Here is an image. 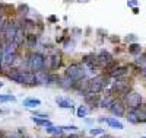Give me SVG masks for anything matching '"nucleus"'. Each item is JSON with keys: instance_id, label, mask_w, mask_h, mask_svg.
Wrapping results in <instances>:
<instances>
[{"instance_id": "nucleus-1", "label": "nucleus", "mask_w": 146, "mask_h": 138, "mask_svg": "<svg viewBox=\"0 0 146 138\" xmlns=\"http://www.w3.org/2000/svg\"><path fill=\"white\" fill-rule=\"evenodd\" d=\"M44 62H45V57L41 53L32 51V53L28 54V58H27V67H28V70H31L34 73H42V71H45L44 70Z\"/></svg>"}, {"instance_id": "nucleus-2", "label": "nucleus", "mask_w": 146, "mask_h": 138, "mask_svg": "<svg viewBox=\"0 0 146 138\" xmlns=\"http://www.w3.org/2000/svg\"><path fill=\"white\" fill-rule=\"evenodd\" d=\"M86 74H88V71H86V68H85V66L79 64V62H72V64L66 68V71H64V76L76 80V81L85 79Z\"/></svg>"}, {"instance_id": "nucleus-3", "label": "nucleus", "mask_w": 146, "mask_h": 138, "mask_svg": "<svg viewBox=\"0 0 146 138\" xmlns=\"http://www.w3.org/2000/svg\"><path fill=\"white\" fill-rule=\"evenodd\" d=\"M123 100H124V103H126V106L129 108V109H139V108H142L143 106V99H142V96H140V93H137V92H135V90H130L124 97H123Z\"/></svg>"}, {"instance_id": "nucleus-4", "label": "nucleus", "mask_w": 146, "mask_h": 138, "mask_svg": "<svg viewBox=\"0 0 146 138\" xmlns=\"http://www.w3.org/2000/svg\"><path fill=\"white\" fill-rule=\"evenodd\" d=\"M19 28H21V23H18L16 20H7L5 34H3V36H2V39H0V41L13 42V38H15V35L18 34Z\"/></svg>"}, {"instance_id": "nucleus-5", "label": "nucleus", "mask_w": 146, "mask_h": 138, "mask_svg": "<svg viewBox=\"0 0 146 138\" xmlns=\"http://www.w3.org/2000/svg\"><path fill=\"white\" fill-rule=\"evenodd\" d=\"M110 110H111V114L115 115V116H124V115H127L126 114V112H127V106H126L124 100L121 97H115L114 103L111 105Z\"/></svg>"}, {"instance_id": "nucleus-6", "label": "nucleus", "mask_w": 146, "mask_h": 138, "mask_svg": "<svg viewBox=\"0 0 146 138\" xmlns=\"http://www.w3.org/2000/svg\"><path fill=\"white\" fill-rule=\"evenodd\" d=\"M96 61H98V64H100V67H108L111 62L114 61V58H113V55L110 54L108 51H105V49H102V51H100L98 53V55H96Z\"/></svg>"}, {"instance_id": "nucleus-7", "label": "nucleus", "mask_w": 146, "mask_h": 138, "mask_svg": "<svg viewBox=\"0 0 146 138\" xmlns=\"http://www.w3.org/2000/svg\"><path fill=\"white\" fill-rule=\"evenodd\" d=\"M6 76L12 81H16L19 84H23V71L21 68H9V71L6 73Z\"/></svg>"}, {"instance_id": "nucleus-8", "label": "nucleus", "mask_w": 146, "mask_h": 138, "mask_svg": "<svg viewBox=\"0 0 146 138\" xmlns=\"http://www.w3.org/2000/svg\"><path fill=\"white\" fill-rule=\"evenodd\" d=\"M129 73V66H117L110 74H107V76H110L111 79H123L127 76Z\"/></svg>"}, {"instance_id": "nucleus-9", "label": "nucleus", "mask_w": 146, "mask_h": 138, "mask_svg": "<svg viewBox=\"0 0 146 138\" xmlns=\"http://www.w3.org/2000/svg\"><path fill=\"white\" fill-rule=\"evenodd\" d=\"M38 44V34H25V39H23V45L27 48H34Z\"/></svg>"}, {"instance_id": "nucleus-10", "label": "nucleus", "mask_w": 146, "mask_h": 138, "mask_svg": "<svg viewBox=\"0 0 146 138\" xmlns=\"http://www.w3.org/2000/svg\"><path fill=\"white\" fill-rule=\"evenodd\" d=\"M58 86L62 87V89H64V90H70V89H73V90H75L76 80H73V79H70V77L64 76L63 79H60V81H58Z\"/></svg>"}, {"instance_id": "nucleus-11", "label": "nucleus", "mask_w": 146, "mask_h": 138, "mask_svg": "<svg viewBox=\"0 0 146 138\" xmlns=\"http://www.w3.org/2000/svg\"><path fill=\"white\" fill-rule=\"evenodd\" d=\"M48 57H50V61H51V71L58 70V67L62 66V54H60V53H54V54L48 55Z\"/></svg>"}, {"instance_id": "nucleus-12", "label": "nucleus", "mask_w": 146, "mask_h": 138, "mask_svg": "<svg viewBox=\"0 0 146 138\" xmlns=\"http://www.w3.org/2000/svg\"><path fill=\"white\" fill-rule=\"evenodd\" d=\"M115 97H117L115 95H105V96L101 99L100 106H101V108H105V109H110V108H111V105L114 103Z\"/></svg>"}, {"instance_id": "nucleus-13", "label": "nucleus", "mask_w": 146, "mask_h": 138, "mask_svg": "<svg viewBox=\"0 0 146 138\" xmlns=\"http://www.w3.org/2000/svg\"><path fill=\"white\" fill-rule=\"evenodd\" d=\"M56 102L60 108H63V109H72L73 108V102L70 99L67 97H63V96H57L56 97Z\"/></svg>"}, {"instance_id": "nucleus-14", "label": "nucleus", "mask_w": 146, "mask_h": 138, "mask_svg": "<svg viewBox=\"0 0 146 138\" xmlns=\"http://www.w3.org/2000/svg\"><path fill=\"white\" fill-rule=\"evenodd\" d=\"M22 105L25 106V108L34 109V108H38V106L41 105V100H40V99H34V97H28V99H23Z\"/></svg>"}, {"instance_id": "nucleus-15", "label": "nucleus", "mask_w": 146, "mask_h": 138, "mask_svg": "<svg viewBox=\"0 0 146 138\" xmlns=\"http://www.w3.org/2000/svg\"><path fill=\"white\" fill-rule=\"evenodd\" d=\"M85 100H86V103L91 105L92 108L100 106V102H101L100 95H88V96H85Z\"/></svg>"}, {"instance_id": "nucleus-16", "label": "nucleus", "mask_w": 146, "mask_h": 138, "mask_svg": "<svg viewBox=\"0 0 146 138\" xmlns=\"http://www.w3.org/2000/svg\"><path fill=\"white\" fill-rule=\"evenodd\" d=\"M105 122H107L111 128H114V129H123V128H124V125L121 124L117 118H107Z\"/></svg>"}, {"instance_id": "nucleus-17", "label": "nucleus", "mask_w": 146, "mask_h": 138, "mask_svg": "<svg viewBox=\"0 0 146 138\" xmlns=\"http://www.w3.org/2000/svg\"><path fill=\"white\" fill-rule=\"evenodd\" d=\"M126 118H127V121H129L130 124H140L139 116H137V112H136L135 109H129V112H127Z\"/></svg>"}, {"instance_id": "nucleus-18", "label": "nucleus", "mask_w": 146, "mask_h": 138, "mask_svg": "<svg viewBox=\"0 0 146 138\" xmlns=\"http://www.w3.org/2000/svg\"><path fill=\"white\" fill-rule=\"evenodd\" d=\"M45 131H47V134H51V135H58V137H62V135H63V132H64V129H63L62 127H54V125H51V127L45 128Z\"/></svg>"}, {"instance_id": "nucleus-19", "label": "nucleus", "mask_w": 146, "mask_h": 138, "mask_svg": "<svg viewBox=\"0 0 146 138\" xmlns=\"http://www.w3.org/2000/svg\"><path fill=\"white\" fill-rule=\"evenodd\" d=\"M32 121L36 124V125H40V127H45V128H48V127H51V121L50 119H45V118H35V116H32Z\"/></svg>"}, {"instance_id": "nucleus-20", "label": "nucleus", "mask_w": 146, "mask_h": 138, "mask_svg": "<svg viewBox=\"0 0 146 138\" xmlns=\"http://www.w3.org/2000/svg\"><path fill=\"white\" fill-rule=\"evenodd\" d=\"M129 53L131 55H140L142 54V47L139 44H130L129 45Z\"/></svg>"}, {"instance_id": "nucleus-21", "label": "nucleus", "mask_w": 146, "mask_h": 138, "mask_svg": "<svg viewBox=\"0 0 146 138\" xmlns=\"http://www.w3.org/2000/svg\"><path fill=\"white\" fill-rule=\"evenodd\" d=\"M88 112H89V109L85 106V105H82V106H79L78 109H76V116H79V118H85L88 115Z\"/></svg>"}, {"instance_id": "nucleus-22", "label": "nucleus", "mask_w": 146, "mask_h": 138, "mask_svg": "<svg viewBox=\"0 0 146 138\" xmlns=\"http://www.w3.org/2000/svg\"><path fill=\"white\" fill-rule=\"evenodd\" d=\"M16 97L12 95H0V102H15Z\"/></svg>"}, {"instance_id": "nucleus-23", "label": "nucleus", "mask_w": 146, "mask_h": 138, "mask_svg": "<svg viewBox=\"0 0 146 138\" xmlns=\"http://www.w3.org/2000/svg\"><path fill=\"white\" fill-rule=\"evenodd\" d=\"M3 57H5V49H3V42L0 41V71L3 68Z\"/></svg>"}, {"instance_id": "nucleus-24", "label": "nucleus", "mask_w": 146, "mask_h": 138, "mask_svg": "<svg viewBox=\"0 0 146 138\" xmlns=\"http://www.w3.org/2000/svg\"><path fill=\"white\" fill-rule=\"evenodd\" d=\"M105 134V131L102 129V128H95V129H91V135H104Z\"/></svg>"}, {"instance_id": "nucleus-25", "label": "nucleus", "mask_w": 146, "mask_h": 138, "mask_svg": "<svg viewBox=\"0 0 146 138\" xmlns=\"http://www.w3.org/2000/svg\"><path fill=\"white\" fill-rule=\"evenodd\" d=\"M64 131H76L78 127H75V125H70V127H62Z\"/></svg>"}, {"instance_id": "nucleus-26", "label": "nucleus", "mask_w": 146, "mask_h": 138, "mask_svg": "<svg viewBox=\"0 0 146 138\" xmlns=\"http://www.w3.org/2000/svg\"><path fill=\"white\" fill-rule=\"evenodd\" d=\"M127 5L131 6V7H136L137 6V2H136V0H130V2H127Z\"/></svg>"}, {"instance_id": "nucleus-27", "label": "nucleus", "mask_w": 146, "mask_h": 138, "mask_svg": "<svg viewBox=\"0 0 146 138\" xmlns=\"http://www.w3.org/2000/svg\"><path fill=\"white\" fill-rule=\"evenodd\" d=\"M126 41L127 42H133V41H136V38L133 35H129V36H126Z\"/></svg>"}, {"instance_id": "nucleus-28", "label": "nucleus", "mask_w": 146, "mask_h": 138, "mask_svg": "<svg viewBox=\"0 0 146 138\" xmlns=\"http://www.w3.org/2000/svg\"><path fill=\"white\" fill-rule=\"evenodd\" d=\"M34 116H35V118H45V119L48 118V115H45V114H35Z\"/></svg>"}, {"instance_id": "nucleus-29", "label": "nucleus", "mask_w": 146, "mask_h": 138, "mask_svg": "<svg viewBox=\"0 0 146 138\" xmlns=\"http://www.w3.org/2000/svg\"><path fill=\"white\" fill-rule=\"evenodd\" d=\"M140 74H142V77H143V79H146V67L140 70Z\"/></svg>"}, {"instance_id": "nucleus-30", "label": "nucleus", "mask_w": 146, "mask_h": 138, "mask_svg": "<svg viewBox=\"0 0 146 138\" xmlns=\"http://www.w3.org/2000/svg\"><path fill=\"white\" fill-rule=\"evenodd\" d=\"M66 138H80V137L79 135H67Z\"/></svg>"}, {"instance_id": "nucleus-31", "label": "nucleus", "mask_w": 146, "mask_h": 138, "mask_svg": "<svg viewBox=\"0 0 146 138\" xmlns=\"http://www.w3.org/2000/svg\"><path fill=\"white\" fill-rule=\"evenodd\" d=\"M7 138H18V137H15V135H13V137H7Z\"/></svg>"}, {"instance_id": "nucleus-32", "label": "nucleus", "mask_w": 146, "mask_h": 138, "mask_svg": "<svg viewBox=\"0 0 146 138\" xmlns=\"http://www.w3.org/2000/svg\"><path fill=\"white\" fill-rule=\"evenodd\" d=\"M0 87H3V83L2 81H0Z\"/></svg>"}, {"instance_id": "nucleus-33", "label": "nucleus", "mask_w": 146, "mask_h": 138, "mask_svg": "<svg viewBox=\"0 0 146 138\" xmlns=\"http://www.w3.org/2000/svg\"><path fill=\"white\" fill-rule=\"evenodd\" d=\"M142 138H146V135H145V137H142Z\"/></svg>"}, {"instance_id": "nucleus-34", "label": "nucleus", "mask_w": 146, "mask_h": 138, "mask_svg": "<svg viewBox=\"0 0 146 138\" xmlns=\"http://www.w3.org/2000/svg\"><path fill=\"white\" fill-rule=\"evenodd\" d=\"M143 106H145V109H146V105H143Z\"/></svg>"}]
</instances>
